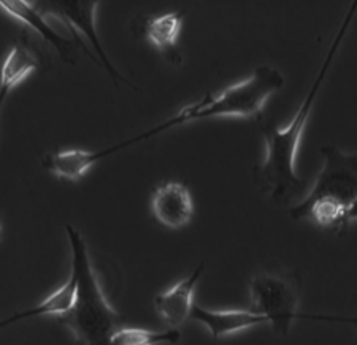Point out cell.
<instances>
[{
  "instance_id": "10",
  "label": "cell",
  "mask_w": 357,
  "mask_h": 345,
  "mask_svg": "<svg viewBox=\"0 0 357 345\" xmlns=\"http://www.w3.org/2000/svg\"><path fill=\"white\" fill-rule=\"evenodd\" d=\"M191 319L205 325L210 330L211 337L221 339L234 332L248 330L251 326L268 323L267 319L252 310H210L194 304Z\"/></svg>"
},
{
  "instance_id": "2",
  "label": "cell",
  "mask_w": 357,
  "mask_h": 345,
  "mask_svg": "<svg viewBox=\"0 0 357 345\" xmlns=\"http://www.w3.org/2000/svg\"><path fill=\"white\" fill-rule=\"evenodd\" d=\"M66 232L72 247V275L77 279V298L73 307L57 317V321L72 332L78 345H110L112 336L124 326V317L103 295L82 233L72 225H67Z\"/></svg>"
},
{
  "instance_id": "17",
  "label": "cell",
  "mask_w": 357,
  "mask_h": 345,
  "mask_svg": "<svg viewBox=\"0 0 357 345\" xmlns=\"http://www.w3.org/2000/svg\"><path fill=\"white\" fill-rule=\"evenodd\" d=\"M7 92H3V90H0V109H2V105H3V102H5V99H7Z\"/></svg>"
},
{
  "instance_id": "4",
  "label": "cell",
  "mask_w": 357,
  "mask_h": 345,
  "mask_svg": "<svg viewBox=\"0 0 357 345\" xmlns=\"http://www.w3.org/2000/svg\"><path fill=\"white\" fill-rule=\"evenodd\" d=\"M284 86L283 73L270 65L256 68V72L246 78L245 81L230 86L220 95L205 94L204 99L191 106L183 108L175 118L158 125L156 129L146 131L140 136H135V141L158 135L160 131L169 130L175 125H180L189 120L210 119L218 116H238L259 119L262 116L264 106L270 95Z\"/></svg>"
},
{
  "instance_id": "3",
  "label": "cell",
  "mask_w": 357,
  "mask_h": 345,
  "mask_svg": "<svg viewBox=\"0 0 357 345\" xmlns=\"http://www.w3.org/2000/svg\"><path fill=\"white\" fill-rule=\"evenodd\" d=\"M324 165L305 195L294 204V220H308L331 232H343L349 225V209L357 201V154L340 151L327 145L321 149Z\"/></svg>"
},
{
  "instance_id": "12",
  "label": "cell",
  "mask_w": 357,
  "mask_h": 345,
  "mask_svg": "<svg viewBox=\"0 0 357 345\" xmlns=\"http://www.w3.org/2000/svg\"><path fill=\"white\" fill-rule=\"evenodd\" d=\"M0 8L7 11L11 16L18 18L20 21L24 22L29 27H32L33 31L38 32L46 42L53 45L57 53L67 62H72L70 54L72 51V43L66 40L61 33H57L53 26H50L45 19V15L37 8L36 2L33 3H26V2H0Z\"/></svg>"
},
{
  "instance_id": "13",
  "label": "cell",
  "mask_w": 357,
  "mask_h": 345,
  "mask_svg": "<svg viewBox=\"0 0 357 345\" xmlns=\"http://www.w3.org/2000/svg\"><path fill=\"white\" fill-rule=\"evenodd\" d=\"M75 298H77V279H75V275L70 274V279H68L61 289H57L53 295L46 298L42 304H38V306L33 309L24 310V312L15 314L13 317L0 321V328L29 317H37V315H57V317H61V315L67 314L68 310L73 307Z\"/></svg>"
},
{
  "instance_id": "14",
  "label": "cell",
  "mask_w": 357,
  "mask_h": 345,
  "mask_svg": "<svg viewBox=\"0 0 357 345\" xmlns=\"http://www.w3.org/2000/svg\"><path fill=\"white\" fill-rule=\"evenodd\" d=\"M38 67V59L24 43H16L0 70V90L8 92Z\"/></svg>"
},
{
  "instance_id": "18",
  "label": "cell",
  "mask_w": 357,
  "mask_h": 345,
  "mask_svg": "<svg viewBox=\"0 0 357 345\" xmlns=\"http://www.w3.org/2000/svg\"><path fill=\"white\" fill-rule=\"evenodd\" d=\"M351 323H354L357 326V319H353V321H351Z\"/></svg>"
},
{
  "instance_id": "15",
  "label": "cell",
  "mask_w": 357,
  "mask_h": 345,
  "mask_svg": "<svg viewBox=\"0 0 357 345\" xmlns=\"http://www.w3.org/2000/svg\"><path fill=\"white\" fill-rule=\"evenodd\" d=\"M181 339L178 330L167 331H149L142 328L123 326L110 339V345H159V344H176Z\"/></svg>"
},
{
  "instance_id": "9",
  "label": "cell",
  "mask_w": 357,
  "mask_h": 345,
  "mask_svg": "<svg viewBox=\"0 0 357 345\" xmlns=\"http://www.w3.org/2000/svg\"><path fill=\"white\" fill-rule=\"evenodd\" d=\"M126 146H130L129 141H124L118 146L105 149V151H83V149L56 151L45 155L43 166L57 177H62V179L79 181L96 162H99L100 159L107 157V155L113 152H118L119 149Z\"/></svg>"
},
{
  "instance_id": "16",
  "label": "cell",
  "mask_w": 357,
  "mask_h": 345,
  "mask_svg": "<svg viewBox=\"0 0 357 345\" xmlns=\"http://www.w3.org/2000/svg\"><path fill=\"white\" fill-rule=\"evenodd\" d=\"M357 220V201L353 204V208L349 209V214H348V222H354Z\"/></svg>"
},
{
  "instance_id": "1",
  "label": "cell",
  "mask_w": 357,
  "mask_h": 345,
  "mask_svg": "<svg viewBox=\"0 0 357 345\" xmlns=\"http://www.w3.org/2000/svg\"><path fill=\"white\" fill-rule=\"evenodd\" d=\"M357 10V2L351 5L349 11L344 16L338 33L333 38L329 51L312 88H310L307 97H305L301 108L294 114L292 120L286 129H278L276 125L270 124L262 129V135L266 138V159L261 165L252 170L255 184L267 198L276 204H289L294 200L307 192V181L302 179L296 172V155L298 145H301L303 130L307 127V120L314 105V99L318 95L326 74L329 72L335 54L342 45L344 35H347L351 21L354 18Z\"/></svg>"
},
{
  "instance_id": "7",
  "label": "cell",
  "mask_w": 357,
  "mask_h": 345,
  "mask_svg": "<svg viewBox=\"0 0 357 345\" xmlns=\"http://www.w3.org/2000/svg\"><path fill=\"white\" fill-rule=\"evenodd\" d=\"M151 208L160 223L181 228L191 222L194 203L189 188L181 182H165L154 191Z\"/></svg>"
},
{
  "instance_id": "8",
  "label": "cell",
  "mask_w": 357,
  "mask_h": 345,
  "mask_svg": "<svg viewBox=\"0 0 357 345\" xmlns=\"http://www.w3.org/2000/svg\"><path fill=\"white\" fill-rule=\"evenodd\" d=\"M205 263H200L186 279L178 282L170 290L160 293L154 298V306L165 323L172 326V330H178L184 321L191 319L194 307L195 285L204 273Z\"/></svg>"
},
{
  "instance_id": "5",
  "label": "cell",
  "mask_w": 357,
  "mask_h": 345,
  "mask_svg": "<svg viewBox=\"0 0 357 345\" xmlns=\"http://www.w3.org/2000/svg\"><path fill=\"white\" fill-rule=\"evenodd\" d=\"M251 310L261 314L272 325L273 331L286 336L291 325L297 319L342 320L335 317H316V315L297 314L298 290L289 279L281 275L261 273L251 279L250 284Z\"/></svg>"
},
{
  "instance_id": "6",
  "label": "cell",
  "mask_w": 357,
  "mask_h": 345,
  "mask_svg": "<svg viewBox=\"0 0 357 345\" xmlns=\"http://www.w3.org/2000/svg\"><path fill=\"white\" fill-rule=\"evenodd\" d=\"M36 5L43 15L48 13L68 24L67 27L72 31L73 37H77V31H82L88 37L91 45L94 46L105 70L112 74L113 81L116 83V79H123V77L114 70L110 59L102 48L99 37H97L96 10L99 7V2H53V0H46V2H36Z\"/></svg>"
},
{
  "instance_id": "19",
  "label": "cell",
  "mask_w": 357,
  "mask_h": 345,
  "mask_svg": "<svg viewBox=\"0 0 357 345\" xmlns=\"http://www.w3.org/2000/svg\"><path fill=\"white\" fill-rule=\"evenodd\" d=\"M0 238H2V225H0Z\"/></svg>"
},
{
  "instance_id": "11",
  "label": "cell",
  "mask_w": 357,
  "mask_h": 345,
  "mask_svg": "<svg viewBox=\"0 0 357 345\" xmlns=\"http://www.w3.org/2000/svg\"><path fill=\"white\" fill-rule=\"evenodd\" d=\"M183 18V11H172V13H165L160 16H146V18L142 19V31L146 35V38L158 49L169 54V57L175 64H178V61H181L176 42L178 35L181 32Z\"/></svg>"
}]
</instances>
